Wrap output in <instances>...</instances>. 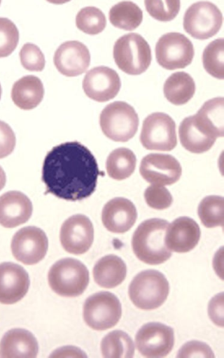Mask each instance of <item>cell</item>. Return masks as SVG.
Masks as SVG:
<instances>
[{"label": "cell", "mask_w": 224, "mask_h": 358, "mask_svg": "<svg viewBox=\"0 0 224 358\" xmlns=\"http://www.w3.org/2000/svg\"><path fill=\"white\" fill-rule=\"evenodd\" d=\"M98 164L90 150L78 141L53 147L46 155L41 180L46 192L67 201H80L95 191Z\"/></svg>", "instance_id": "cell-1"}, {"label": "cell", "mask_w": 224, "mask_h": 358, "mask_svg": "<svg viewBox=\"0 0 224 358\" xmlns=\"http://www.w3.org/2000/svg\"><path fill=\"white\" fill-rule=\"evenodd\" d=\"M169 224L166 220L151 218L138 226L132 238V247L140 261L157 265L170 258L172 252L164 241Z\"/></svg>", "instance_id": "cell-2"}, {"label": "cell", "mask_w": 224, "mask_h": 358, "mask_svg": "<svg viewBox=\"0 0 224 358\" xmlns=\"http://www.w3.org/2000/svg\"><path fill=\"white\" fill-rule=\"evenodd\" d=\"M169 285L166 277L156 270L139 273L129 286V296L132 303L142 310H153L166 301Z\"/></svg>", "instance_id": "cell-3"}, {"label": "cell", "mask_w": 224, "mask_h": 358, "mask_svg": "<svg viewBox=\"0 0 224 358\" xmlns=\"http://www.w3.org/2000/svg\"><path fill=\"white\" fill-rule=\"evenodd\" d=\"M89 271L79 260L64 258L56 262L50 268L48 284L56 294L74 297L83 293L89 283Z\"/></svg>", "instance_id": "cell-4"}, {"label": "cell", "mask_w": 224, "mask_h": 358, "mask_svg": "<svg viewBox=\"0 0 224 358\" xmlns=\"http://www.w3.org/2000/svg\"><path fill=\"white\" fill-rule=\"evenodd\" d=\"M113 59L118 67L129 75H140L149 67L151 50L143 36L130 33L120 36L113 45Z\"/></svg>", "instance_id": "cell-5"}, {"label": "cell", "mask_w": 224, "mask_h": 358, "mask_svg": "<svg viewBox=\"0 0 224 358\" xmlns=\"http://www.w3.org/2000/svg\"><path fill=\"white\" fill-rule=\"evenodd\" d=\"M139 117L134 108L125 101H114L101 112L99 124L104 134L116 142H127L136 134Z\"/></svg>", "instance_id": "cell-6"}, {"label": "cell", "mask_w": 224, "mask_h": 358, "mask_svg": "<svg viewBox=\"0 0 224 358\" xmlns=\"http://www.w3.org/2000/svg\"><path fill=\"white\" fill-rule=\"evenodd\" d=\"M122 315V306L118 297L109 292H99L85 300L83 316L90 328L104 331L114 327Z\"/></svg>", "instance_id": "cell-7"}, {"label": "cell", "mask_w": 224, "mask_h": 358, "mask_svg": "<svg viewBox=\"0 0 224 358\" xmlns=\"http://www.w3.org/2000/svg\"><path fill=\"white\" fill-rule=\"evenodd\" d=\"M223 24V14L210 1H198L186 10L183 16V29L192 38L208 39L216 35Z\"/></svg>", "instance_id": "cell-8"}, {"label": "cell", "mask_w": 224, "mask_h": 358, "mask_svg": "<svg viewBox=\"0 0 224 358\" xmlns=\"http://www.w3.org/2000/svg\"><path fill=\"white\" fill-rule=\"evenodd\" d=\"M140 141L147 150L171 151L177 144L176 124L167 114L155 112L143 122Z\"/></svg>", "instance_id": "cell-9"}, {"label": "cell", "mask_w": 224, "mask_h": 358, "mask_svg": "<svg viewBox=\"0 0 224 358\" xmlns=\"http://www.w3.org/2000/svg\"><path fill=\"white\" fill-rule=\"evenodd\" d=\"M157 62L167 70L183 69L191 64L195 50L190 40L178 32L162 35L155 45Z\"/></svg>", "instance_id": "cell-10"}, {"label": "cell", "mask_w": 224, "mask_h": 358, "mask_svg": "<svg viewBox=\"0 0 224 358\" xmlns=\"http://www.w3.org/2000/svg\"><path fill=\"white\" fill-rule=\"evenodd\" d=\"M135 343L138 351L144 357H166L174 347V330L160 322L146 323L138 330L135 336Z\"/></svg>", "instance_id": "cell-11"}, {"label": "cell", "mask_w": 224, "mask_h": 358, "mask_svg": "<svg viewBox=\"0 0 224 358\" xmlns=\"http://www.w3.org/2000/svg\"><path fill=\"white\" fill-rule=\"evenodd\" d=\"M10 248L13 255L18 261L33 265L46 256L48 241L41 229L29 226L20 229L14 234Z\"/></svg>", "instance_id": "cell-12"}, {"label": "cell", "mask_w": 224, "mask_h": 358, "mask_svg": "<svg viewBox=\"0 0 224 358\" xmlns=\"http://www.w3.org/2000/svg\"><path fill=\"white\" fill-rule=\"evenodd\" d=\"M139 173L152 185H170L179 180L182 169L178 160L171 155L150 153L141 159Z\"/></svg>", "instance_id": "cell-13"}, {"label": "cell", "mask_w": 224, "mask_h": 358, "mask_svg": "<svg viewBox=\"0 0 224 358\" xmlns=\"http://www.w3.org/2000/svg\"><path fill=\"white\" fill-rule=\"evenodd\" d=\"M59 240L69 253L81 255L91 247L94 240V227L90 220L82 214L74 215L62 224Z\"/></svg>", "instance_id": "cell-14"}, {"label": "cell", "mask_w": 224, "mask_h": 358, "mask_svg": "<svg viewBox=\"0 0 224 358\" xmlns=\"http://www.w3.org/2000/svg\"><path fill=\"white\" fill-rule=\"evenodd\" d=\"M121 87L118 73L105 66L94 67L87 72L83 80L85 94L91 99L105 102L113 99Z\"/></svg>", "instance_id": "cell-15"}, {"label": "cell", "mask_w": 224, "mask_h": 358, "mask_svg": "<svg viewBox=\"0 0 224 358\" xmlns=\"http://www.w3.org/2000/svg\"><path fill=\"white\" fill-rule=\"evenodd\" d=\"M54 64L57 71L67 77L81 75L88 69L90 54L88 48L78 41H69L62 43L56 50Z\"/></svg>", "instance_id": "cell-16"}, {"label": "cell", "mask_w": 224, "mask_h": 358, "mask_svg": "<svg viewBox=\"0 0 224 358\" xmlns=\"http://www.w3.org/2000/svg\"><path fill=\"white\" fill-rule=\"evenodd\" d=\"M25 269L13 262L0 264V303L13 304L21 300L29 287Z\"/></svg>", "instance_id": "cell-17"}, {"label": "cell", "mask_w": 224, "mask_h": 358, "mask_svg": "<svg viewBox=\"0 0 224 358\" xmlns=\"http://www.w3.org/2000/svg\"><path fill=\"white\" fill-rule=\"evenodd\" d=\"M137 218L134 204L123 197L108 201L102 212V221L105 228L113 233L122 234L130 230Z\"/></svg>", "instance_id": "cell-18"}, {"label": "cell", "mask_w": 224, "mask_h": 358, "mask_svg": "<svg viewBox=\"0 0 224 358\" xmlns=\"http://www.w3.org/2000/svg\"><path fill=\"white\" fill-rule=\"evenodd\" d=\"M164 241L167 247L175 252L183 253L192 250L200 238V229L192 218L182 216L168 225Z\"/></svg>", "instance_id": "cell-19"}, {"label": "cell", "mask_w": 224, "mask_h": 358, "mask_svg": "<svg viewBox=\"0 0 224 358\" xmlns=\"http://www.w3.org/2000/svg\"><path fill=\"white\" fill-rule=\"evenodd\" d=\"M33 211L31 201L24 193L12 190L0 196V224L14 228L27 222Z\"/></svg>", "instance_id": "cell-20"}, {"label": "cell", "mask_w": 224, "mask_h": 358, "mask_svg": "<svg viewBox=\"0 0 224 358\" xmlns=\"http://www.w3.org/2000/svg\"><path fill=\"white\" fill-rule=\"evenodd\" d=\"M38 352L36 338L24 329L15 328L8 331L0 341V356L2 357L34 358Z\"/></svg>", "instance_id": "cell-21"}, {"label": "cell", "mask_w": 224, "mask_h": 358, "mask_svg": "<svg viewBox=\"0 0 224 358\" xmlns=\"http://www.w3.org/2000/svg\"><path fill=\"white\" fill-rule=\"evenodd\" d=\"M192 117L196 127L206 135L216 139L223 136V97H216L206 101Z\"/></svg>", "instance_id": "cell-22"}, {"label": "cell", "mask_w": 224, "mask_h": 358, "mask_svg": "<svg viewBox=\"0 0 224 358\" xmlns=\"http://www.w3.org/2000/svg\"><path fill=\"white\" fill-rule=\"evenodd\" d=\"M43 85L38 77L28 75L18 80L13 85L11 98L20 109L31 110L43 100Z\"/></svg>", "instance_id": "cell-23"}, {"label": "cell", "mask_w": 224, "mask_h": 358, "mask_svg": "<svg viewBox=\"0 0 224 358\" xmlns=\"http://www.w3.org/2000/svg\"><path fill=\"white\" fill-rule=\"evenodd\" d=\"M92 273L94 280L98 285L104 288H113L125 280L127 266L118 256L108 255L97 262Z\"/></svg>", "instance_id": "cell-24"}, {"label": "cell", "mask_w": 224, "mask_h": 358, "mask_svg": "<svg viewBox=\"0 0 224 358\" xmlns=\"http://www.w3.org/2000/svg\"><path fill=\"white\" fill-rule=\"evenodd\" d=\"M163 92L165 98L172 104L183 105L194 96L195 83L188 73L183 71L176 72L166 80Z\"/></svg>", "instance_id": "cell-25"}, {"label": "cell", "mask_w": 224, "mask_h": 358, "mask_svg": "<svg viewBox=\"0 0 224 358\" xmlns=\"http://www.w3.org/2000/svg\"><path fill=\"white\" fill-rule=\"evenodd\" d=\"M178 134L182 146L188 151L196 154L210 150L216 140L206 135L196 127L192 115L186 117L181 122Z\"/></svg>", "instance_id": "cell-26"}, {"label": "cell", "mask_w": 224, "mask_h": 358, "mask_svg": "<svg viewBox=\"0 0 224 358\" xmlns=\"http://www.w3.org/2000/svg\"><path fill=\"white\" fill-rule=\"evenodd\" d=\"M108 16L112 25L125 31L136 29L143 20L141 9L130 1H122L113 6Z\"/></svg>", "instance_id": "cell-27"}, {"label": "cell", "mask_w": 224, "mask_h": 358, "mask_svg": "<svg viewBox=\"0 0 224 358\" xmlns=\"http://www.w3.org/2000/svg\"><path fill=\"white\" fill-rule=\"evenodd\" d=\"M136 158L134 153L127 148L113 150L108 156L106 169L108 176L122 180L129 178L134 171Z\"/></svg>", "instance_id": "cell-28"}, {"label": "cell", "mask_w": 224, "mask_h": 358, "mask_svg": "<svg viewBox=\"0 0 224 358\" xmlns=\"http://www.w3.org/2000/svg\"><path fill=\"white\" fill-rule=\"evenodd\" d=\"M101 352L106 358H132L134 353V344L127 333L115 330L102 340Z\"/></svg>", "instance_id": "cell-29"}, {"label": "cell", "mask_w": 224, "mask_h": 358, "mask_svg": "<svg viewBox=\"0 0 224 358\" xmlns=\"http://www.w3.org/2000/svg\"><path fill=\"white\" fill-rule=\"evenodd\" d=\"M224 199L218 195L205 196L198 206L199 217L207 228L223 227Z\"/></svg>", "instance_id": "cell-30"}, {"label": "cell", "mask_w": 224, "mask_h": 358, "mask_svg": "<svg viewBox=\"0 0 224 358\" xmlns=\"http://www.w3.org/2000/svg\"><path fill=\"white\" fill-rule=\"evenodd\" d=\"M202 63L206 71L218 79L224 78V39L217 38L209 43L202 54Z\"/></svg>", "instance_id": "cell-31"}, {"label": "cell", "mask_w": 224, "mask_h": 358, "mask_svg": "<svg viewBox=\"0 0 224 358\" xmlns=\"http://www.w3.org/2000/svg\"><path fill=\"white\" fill-rule=\"evenodd\" d=\"M76 25L78 29L85 34L96 35L105 29L106 25V16L97 7H84L76 15Z\"/></svg>", "instance_id": "cell-32"}, {"label": "cell", "mask_w": 224, "mask_h": 358, "mask_svg": "<svg viewBox=\"0 0 224 358\" xmlns=\"http://www.w3.org/2000/svg\"><path fill=\"white\" fill-rule=\"evenodd\" d=\"M148 13L154 19L160 22H169L178 15L180 0H144Z\"/></svg>", "instance_id": "cell-33"}, {"label": "cell", "mask_w": 224, "mask_h": 358, "mask_svg": "<svg viewBox=\"0 0 224 358\" xmlns=\"http://www.w3.org/2000/svg\"><path fill=\"white\" fill-rule=\"evenodd\" d=\"M19 42L16 25L6 17H0V58L9 56Z\"/></svg>", "instance_id": "cell-34"}, {"label": "cell", "mask_w": 224, "mask_h": 358, "mask_svg": "<svg viewBox=\"0 0 224 358\" xmlns=\"http://www.w3.org/2000/svg\"><path fill=\"white\" fill-rule=\"evenodd\" d=\"M20 59L22 66L30 71H41L45 67L44 55L34 43H27L22 47Z\"/></svg>", "instance_id": "cell-35"}, {"label": "cell", "mask_w": 224, "mask_h": 358, "mask_svg": "<svg viewBox=\"0 0 224 358\" xmlns=\"http://www.w3.org/2000/svg\"><path fill=\"white\" fill-rule=\"evenodd\" d=\"M144 199L148 206L156 210L169 208L173 201L169 191L163 185H151L144 192Z\"/></svg>", "instance_id": "cell-36"}, {"label": "cell", "mask_w": 224, "mask_h": 358, "mask_svg": "<svg viewBox=\"0 0 224 358\" xmlns=\"http://www.w3.org/2000/svg\"><path fill=\"white\" fill-rule=\"evenodd\" d=\"M177 357H214L211 348L206 343L192 341L184 344L178 350Z\"/></svg>", "instance_id": "cell-37"}, {"label": "cell", "mask_w": 224, "mask_h": 358, "mask_svg": "<svg viewBox=\"0 0 224 358\" xmlns=\"http://www.w3.org/2000/svg\"><path fill=\"white\" fill-rule=\"evenodd\" d=\"M16 138L12 128L0 120V159L11 154L15 148Z\"/></svg>", "instance_id": "cell-38"}, {"label": "cell", "mask_w": 224, "mask_h": 358, "mask_svg": "<svg viewBox=\"0 0 224 358\" xmlns=\"http://www.w3.org/2000/svg\"><path fill=\"white\" fill-rule=\"evenodd\" d=\"M209 315L211 320L218 326L223 327V293L212 298L209 304Z\"/></svg>", "instance_id": "cell-39"}, {"label": "cell", "mask_w": 224, "mask_h": 358, "mask_svg": "<svg viewBox=\"0 0 224 358\" xmlns=\"http://www.w3.org/2000/svg\"><path fill=\"white\" fill-rule=\"evenodd\" d=\"M6 182V173L0 166V191L4 187Z\"/></svg>", "instance_id": "cell-40"}, {"label": "cell", "mask_w": 224, "mask_h": 358, "mask_svg": "<svg viewBox=\"0 0 224 358\" xmlns=\"http://www.w3.org/2000/svg\"><path fill=\"white\" fill-rule=\"evenodd\" d=\"M49 3H53V4H63L65 3H67L70 1L71 0H46Z\"/></svg>", "instance_id": "cell-41"}, {"label": "cell", "mask_w": 224, "mask_h": 358, "mask_svg": "<svg viewBox=\"0 0 224 358\" xmlns=\"http://www.w3.org/2000/svg\"><path fill=\"white\" fill-rule=\"evenodd\" d=\"M1 92H2V90H1V86L0 84V99H1Z\"/></svg>", "instance_id": "cell-42"}, {"label": "cell", "mask_w": 224, "mask_h": 358, "mask_svg": "<svg viewBox=\"0 0 224 358\" xmlns=\"http://www.w3.org/2000/svg\"><path fill=\"white\" fill-rule=\"evenodd\" d=\"M1 0H0V4H1Z\"/></svg>", "instance_id": "cell-43"}]
</instances>
